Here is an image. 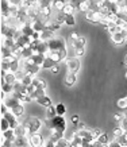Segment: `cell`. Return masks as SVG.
<instances>
[{
	"mask_svg": "<svg viewBox=\"0 0 127 147\" xmlns=\"http://www.w3.org/2000/svg\"><path fill=\"white\" fill-rule=\"evenodd\" d=\"M45 124L50 131L51 129H58V131H62V132L66 131V121H65V119H63L62 116H59V115H55L53 117H47Z\"/></svg>",
	"mask_w": 127,
	"mask_h": 147,
	"instance_id": "6da1fadb",
	"label": "cell"
},
{
	"mask_svg": "<svg viewBox=\"0 0 127 147\" xmlns=\"http://www.w3.org/2000/svg\"><path fill=\"white\" fill-rule=\"evenodd\" d=\"M24 125H26V128L28 129L30 134H35V132H38V129L41 128L42 121L39 120L38 117H35V116H31V117H28V120L24 123Z\"/></svg>",
	"mask_w": 127,
	"mask_h": 147,
	"instance_id": "7a4b0ae2",
	"label": "cell"
},
{
	"mask_svg": "<svg viewBox=\"0 0 127 147\" xmlns=\"http://www.w3.org/2000/svg\"><path fill=\"white\" fill-rule=\"evenodd\" d=\"M41 66L39 65H36L34 61H32L31 58H27V59H23V70L26 71V73H30V74H36L38 71H39Z\"/></svg>",
	"mask_w": 127,
	"mask_h": 147,
	"instance_id": "3957f363",
	"label": "cell"
},
{
	"mask_svg": "<svg viewBox=\"0 0 127 147\" xmlns=\"http://www.w3.org/2000/svg\"><path fill=\"white\" fill-rule=\"evenodd\" d=\"M66 69H68V73H73V74H77L78 70H80V59L77 57H73V58H68L66 61Z\"/></svg>",
	"mask_w": 127,
	"mask_h": 147,
	"instance_id": "277c9868",
	"label": "cell"
},
{
	"mask_svg": "<svg viewBox=\"0 0 127 147\" xmlns=\"http://www.w3.org/2000/svg\"><path fill=\"white\" fill-rule=\"evenodd\" d=\"M105 15L103 12H100V11H89V12L85 13V18L86 20L89 23H92V24H97V23H100V20L104 18Z\"/></svg>",
	"mask_w": 127,
	"mask_h": 147,
	"instance_id": "5b68a950",
	"label": "cell"
},
{
	"mask_svg": "<svg viewBox=\"0 0 127 147\" xmlns=\"http://www.w3.org/2000/svg\"><path fill=\"white\" fill-rule=\"evenodd\" d=\"M111 40L115 45H126V34L124 32H112L111 34Z\"/></svg>",
	"mask_w": 127,
	"mask_h": 147,
	"instance_id": "8992f818",
	"label": "cell"
},
{
	"mask_svg": "<svg viewBox=\"0 0 127 147\" xmlns=\"http://www.w3.org/2000/svg\"><path fill=\"white\" fill-rule=\"evenodd\" d=\"M30 143H31L32 147H42V144H43V140L45 139L42 138L41 134H38V132H35V134H31V136H30Z\"/></svg>",
	"mask_w": 127,
	"mask_h": 147,
	"instance_id": "52a82bcc",
	"label": "cell"
},
{
	"mask_svg": "<svg viewBox=\"0 0 127 147\" xmlns=\"http://www.w3.org/2000/svg\"><path fill=\"white\" fill-rule=\"evenodd\" d=\"M3 117H5V119H7V120L9 121V125H11V128H12V129H15V128H16V127L19 125L18 119H16L18 116L15 115V113H14L12 111H8L4 116H3Z\"/></svg>",
	"mask_w": 127,
	"mask_h": 147,
	"instance_id": "ba28073f",
	"label": "cell"
},
{
	"mask_svg": "<svg viewBox=\"0 0 127 147\" xmlns=\"http://www.w3.org/2000/svg\"><path fill=\"white\" fill-rule=\"evenodd\" d=\"M31 26L35 31H43V30L46 28V20L45 19H42V18H38L36 20L31 22Z\"/></svg>",
	"mask_w": 127,
	"mask_h": 147,
	"instance_id": "9c48e42d",
	"label": "cell"
},
{
	"mask_svg": "<svg viewBox=\"0 0 127 147\" xmlns=\"http://www.w3.org/2000/svg\"><path fill=\"white\" fill-rule=\"evenodd\" d=\"M92 4H93V1H91V0H81V3H80V5L77 7V9L80 11V12H89L92 8Z\"/></svg>",
	"mask_w": 127,
	"mask_h": 147,
	"instance_id": "30bf717a",
	"label": "cell"
},
{
	"mask_svg": "<svg viewBox=\"0 0 127 147\" xmlns=\"http://www.w3.org/2000/svg\"><path fill=\"white\" fill-rule=\"evenodd\" d=\"M20 31H22V34H23V35L32 36V34L35 32V30L32 28V26H31V22H27V23H24V24H22V27H20Z\"/></svg>",
	"mask_w": 127,
	"mask_h": 147,
	"instance_id": "8fae6325",
	"label": "cell"
},
{
	"mask_svg": "<svg viewBox=\"0 0 127 147\" xmlns=\"http://www.w3.org/2000/svg\"><path fill=\"white\" fill-rule=\"evenodd\" d=\"M16 146L18 147H32L31 143H30V139L27 138V136H16Z\"/></svg>",
	"mask_w": 127,
	"mask_h": 147,
	"instance_id": "7c38bea8",
	"label": "cell"
},
{
	"mask_svg": "<svg viewBox=\"0 0 127 147\" xmlns=\"http://www.w3.org/2000/svg\"><path fill=\"white\" fill-rule=\"evenodd\" d=\"M31 36H27V35H20L16 39V43H18L19 46H22V47H27V46H30V43H31Z\"/></svg>",
	"mask_w": 127,
	"mask_h": 147,
	"instance_id": "4fadbf2b",
	"label": "cell"
},
{
	"mask_svg": "<svg viewBox=\"0 0 127 147\" xmlns=\"http://www.w3.org/2000/svg\"><path fill=\"white\" fill-rule=\"evenodd\" d=\"M65 5H66V3H65L63 0H53V3H51V8H53L54 12H58V11H62Z\"/></svg>",
	"mask_w": 127,
	"mask_h": 147,
	"instance_id": "5bb4252c",
	"label": "cell"
},
{
	"mask_svg": "<svg viewBox=\"0 0 127 147\" xmlns=\"http://www.w3.org/2000/svg\"><path fill=\"white\" fill-rule=\"evenodd\" d=\"M50 139H53L54 142H57V140H59V139L65 138V132H62V131H58V129H51V132H50Z\"/></svg>",
	"mask_w": 127,
	"mask_h": 147,
	"instance_id": "9a60e30c",
	"label": "cell"
},
{
	"mask_svg": "<svg viewBox=\"0 0 127 147\" xmlns=\"http://www.w3.org/2000/svg\"><path fill=\"white\" fill-rule=\"evenodd\" d=\"M46 55L45 54H39V53H35L34 55L31 57V59L34 61V62L36 63V65H39V66L42 67V65H43V61H45Z\"/></svg>",
	"mask_w": 127,
	"mask_h": 147,
	"instance_id": "2e32d148",
	"label": "cell"
},
{
	"mask_svg": "<svg viewBox=\"0 0 127 147\" xmlns=\"http://www.w3.org/2000/svg\"><path fill=\"white\" fill-rule=\"evenodd\" d=\"M35 54V51L31 49V46H27V47H23L22 51V59H27V58H31L32 55Z\"/></svg>",
	"mask_w": 127,
	"mask_h": 147,
	"instance_id": "e0dca14e",
	"label": "cell"
},
{
	"mask_svg": "<svg viewBox=\"0 0 127 147\" xmlns=\"http://www.w3.org/2000/svg\"><path fill=\"white\" fill-rule=\"evenodd\" d=\"M36 102L38 104H41V105H43V107H50L51 105V100H50V97L46 94V96H42V97H38L36 98Z\"/></svg>",
	"mask_w": 127,
	"mask_h": 147,
	"instance_id": "ac0fdd59",
	"label": "cell"
},
{
	"mask_svg": "<svg viewBox=\"0 0 127 147\" xmlns=\"http://www.w3.org/2000/svg\"><path fill=\"white\" fill-rule=\"evenodd\" d=\"M76 74H73V73H68L66 77H65V85L66 86H72V85L76 84Z\"/></svg>",
	"mask_w": 127,
	"mask_h": 147,
	"instance_id": "d6986e66",
	"label": "cell"
},
{
	"mask_svg": "<svg viewBox=\"0 0 127 147\" xmlns=\"http://www.w3.org/2000/svg\"><path fill=\"white\" fill-rule=\"evenodd\" d=\"M53 36H54V32L47 30V28H45V30L41 32V40H46V42H47V40H50Z\"/></svg>",
	"mask_w": 127,
	"mask_h": 147,
	"instance_id": "ffe728a7",
	"label": "cell"
},
{
	"mask_svg": "<svg viewBox=\"0 0 127 147\" xmlns=\"http://www.w3.org/2000/svg\"><path fill=\"white\" fill-rule=\"evenodd\" d=\"M112 134H113V136H115V138H120V136H123V135L126 134V129H124L122 125L119 124L118 127H115V128H113Z\"/></svg>",
	"mask_w": 127,
	"mask_h": 147,
	"instance_id": "44dd1931",
	"label": "cell"
},
{
	"mask_svg": "<svg viewBox=\"0 0 127 147\" xmlns=\"http://www.w3.org/2000/svg\"><path fill=\"white\" fill-rule=\"evenodd\" d=\"M76 7L72 4V3H68V4L63 7V9H62V12L65 13V15H73L74 13V11H76Z\"/></svg>",
	"mask_w": 127,
	"mask_h": 147,
	"instance_id": "7402d4cb",
	"label": "cell"
},
{
	"mask_svg": "<svg viewBox=\"0 0 127 147\" xmlns=\"http://www.w3.org/2000/svg\"><path fill=\"white\" fill-rule=\"evenodd\" d=\"M11 111L14 112L16 116H22L24 113V108H23V104H16L14 107L11 108Z\"/></svg>",
	"mask_w": 127,
	"mask_h": 147,
	"instance_id": "603a6c76",
	"label": "cell"
},
{
	"mask_svg": "<svg viewBox=\"0 0 127 147\" xmlns=\"http://www.w3.org/2000/svg\"><path fill=\"white\" fill-rule=\"evenodd\" d=\"M72 42V46H73V49H77V47H84L85 46V39L82 38V36H80L78 39L76 40H70Z\"/></svg>",
	"mask_w": 127,
	"mask_h": 147,
	"instance_id": "cb8c5ba5",
	"label": "cell"
},
{
	"mask_svg": "<svg viewBox=\"0 0 127 147\" xmlns=\"http://www.w3.org/2000/svg\"><path fill=\"white\" fill-rule=\"evenodd\" d=\"M9 7H11V3H9L8 0H1V16L7 15Z\"/></svg>",
	"mask_w": 127,
	"mask_h": 147,
	"instance_id": "d4e9b609",
	"label": "cell"
},
{
	"mask_svg": "<svg viewBox=\"0 0 127 147\" xmlns=\"http://www.w3.org/2000/svg\"><path fill=\"white\" fill-rule=\"evenodd\" d=\"M55 63H57V62H55L54 59H51L50 57H46L45 61H43V65H42V67H43V69H51V67L54 66Z\"/></svg>",
	"mask_w": 127,
	"mask_h": 147,
	"instance_id": "484cf974",
	"label": "cell"
},
{
	"mask_svg": "<svg viewBox=\"0 0 127 147\" xmlns=\"http://www.w3.org/2000/svg\"><path fill=\"white\" fill-rule=\"evenodd\" d=\"M1 136L4 139H15L16 138V134H15V129L9 128L7 131H4V132H1Z\"/></svg>",
	"mask_w": 127,
	"mask_h": 147,
	"instance_id": "4316f807",
	"label": "cell"
},
{
	"mask_svg": "<svg viewBox=\"0 0 127 147\" xmlns=\"http://www.w3.org/2000/svg\"><path fill=\"white\" fill-rule=\"evenodd\" d=\"M1 90L5 92L7 94H12L14 93V85L8 84V82H4V84H1Z\"/></svg>",
	"mask_w": 127,
	"mask_h": 147,
	"instance_id": "83f0119b",
	"label": "cell"
},
{
	"mask_svg": "<svg viewBox=\"0 0 127 147\" xmlns=\"http://www.w3.org/2000/svg\"><path fill=\"white\" fill-rule=\"evenodd\" d=\"M32 85H35L36 88H41V89H46V82L43 80H41V78H35L34 77V80H32Z\"/></svg>",
	"mask_w": 127,
	"mask_h": 147,
	"instance_id": "f1b7e54d",
	"label": "cell"
},
{
	"mask_svg": "<svg viewBox=\"0 0 127 147\" xmlns=\"http://www.w3.org/2000/svg\"><path fill=\"white\" fill-rule=\"evenodd\" d=\"M15 134H16V136H26V125L24 124H19L16 128H15Z\"/></svg>",
	"mask_w": 127,
	"mask_h": 147,
	"instance_id": "f546056e",
	"label": "cell"
},
{
	"mask_svg": "<svg viewBox=\"0 0 127 147\" xmlns=\"http://www.w3.org/2000/svg\"><path fill=\"white\" fill-rule=\"evenodd\" d=\"M116 105H118V108H119V109H122V111L127 109V97L119 98L118 102H116Z\"/></svg>",
	"mask_w": 127,
	"mask_h": 147,
	"instance_id": "4dcf8cb0",
	"label": "cell"
},
{
	"mask_svg": "<svg viewBox=\"0 0 127 147\" xmlns=\"http://www.w3.org/2000/svg\"><path fill=\"white\" fill-rule=\"evenodd\" d=\"M0 127H1V132H4V131H7V129L11 128L9 121L7 120L5 117H3V116H1V123H0Z\"/></svg>",
	"mask_w": 127,
	"mask_h": 147,
	"instance_id": "1f68e13d",
	"label": "cell"
},
{
	"mask_svg": "<svg viewBox=\"0 0 127 147\" xmlns=\"http://www.w3.org/2000/svg\"><path fill=\"white\" fill-rule=\"evenodd\" d=\"M32 80H34V76L32 74H30V73H27L26 74V77L23 78V84H24V86H30V85H32Z\"/></svg>",
	"mask_w": 127,
	"mask_h": 147,
	"instance_id": "d6a6232c",
	"label": "cell"
},
{
	"mask_svg": "<svg viewBox=\"0 0 127 147\" xmlns=\"http://www.w3.org/2000/svg\"><path fill=\"white\" fill-rule=\"evenodd\" d=\"M55 109H57V115H59V116H63V115H65V112H66L65 105H63V104H61V102L55 105Z\"/></svg>",
	"mask_w": 127,
	"mask_h": 147,
	"instance_id": "836d02e7",
	"label": "cell"
},
{
	"mask_svg": "<svg viewBox=\"0 0 127 147\" xmlns=\"http://www.w3.org/2000/svg\"><path fill=\"white\" fill-rule=\"evenodd\" d=\"M69 146V140L66 138H62L55 142V146L54 147H68Z\"/></svg>",
	"mask_w": 127,
	"mask_h": 147,
	"instance_id": "e575fe53",
	"label": "cell"
},
{
	"mask_svg": "<svg viewBox=\"0 0 127 147\" xmlns=\"http://www.w3.org/2000/svg\"><path fill=\"white\" fill-rule=\"evenodd\" d=\"M26 74H27V73H26V71L23 70H20V69H19L18 71H16V73H15V77H16V81H19V82H22L23 81V78H24V77H26Z\"/></svg>",
	"mask_w": 127,
	"mask_h": 147,
	"instance_id": "d590c367",
	"label": "cell"
},
{
	"mask_svg": "<svg viewBox=\"0 0 127 147\" xmlns=\"http://www.w3.org/2000/svg\"><path fill=\"white\" fill-rule=\"evenodd\" d=\"M107 18H108L111 22L116 23L119 20V13H116V12H109V13H107Z\"/></svg>",
	"mask_w": 127,
	"mask_h": 147,
	"instance_id": "8d00e7d4",
	"label": "cell"
},
{
	"mask_svg": "<svg viewBox=\"0 0 127 147\" xmlns=\"http://www.w3.org/2000/svg\"><path fill=\"white\" fill-rule=\"evenodd\" d=\"M65 24H68V26H74V24H76L74 16H73V15H66V19H65Z\"/></svg>",
	"mask_w": 127,
	"mask_h": 147,
	"instance_id": "74e56055",
	"label": "cell"
},
{
	"mask_svg": "<svg viewBox=\"0 0 127 147\" xmlns=\"http://www.w3.org/2000/svg\"><path fill=\"white\" fill-rule=\"evenodd\" d=\"M97 142H99L100 144H108V138H107V135L103 132V134L97 138Z\"/></svg>",
	"mask_w": 127,
	"mask_h": 147,
	"instance_id": "f35d334b",
	"label": "cell"
},
{
	"mask_svg": "<svg viewBox=\"0 0 127 147\" xmlns=\"http://www.w3.org/2000/svg\"><path fill=\"white\" fill-rule=\"evenodd\" d=\"M57 115V109H55V107H53V105H50V107H47V117H53V116Z\"/></svg>",
	"mask_w": 127,
	"mask_h": 147,
	"instance_id": "ab89813d",
	"label": "cell"
},
{
	"mask_svg": "<svg viewBox=\"0 0 127 147\" xmlns=\"http://www.w3.org/2000/svg\"><path fill=\"white\" fill-rule=\"evenodd\" d=\"M42 146H45V147H54L55 146V142L53 140V139H46V140H43V144Z\"/></svg>",
	"mask_w": 127,
	"mask_h": 147,
	"instance_id": "60d3db41",
	"label": "cell"
},
{
	"mask_svg": "<svg viewBox=\"0 0 127 147\" xmlns=\"http://www.w3.org/2000/svg\"><path fill=\"white\" fill-rule=\"evenodd\" d=\"M84 55V47H77V49H74V57H82Z\"/></svg>",
	"mask_w": 127,
	"mask_h": 147,
	"instance_id": "b9f144b4",
	"label": "cell"
},
{
	"mask_svg": "<svg viewBox=\"0 0 127 147\" xmlns=\"http://www.w3.org/2000/svg\"><path fill=\"white\" fill-rule=\"evenodd\" d=\"M123 119H124V113H115L113 115V120L116 121V123H120Z\"/></svg>",
	"mask_w": 127,
	"mask_h": 147,
	"instance_id": "7bdbcfd3",
	"label": "cell"
},
{
	"mask_svg": "<svg viewBox=\"0 0 127 147\" xmlns=\"http://www.w3.org/2000/svg\"><path fill=\"white\" fill-rule=\"evenodd\" d=\"M101 134H103V132H101V129H100V128H93V129H92V135H93V139H97Z\"/></svg>",
	"mask_w": 127,
	"mask_h": 147,
	"instance_id": "ee69618b",
	"label": "cell"
},
{
	"mask_svg": "<svg viewBox=\"0 0 127 147\" xmlns=\"http://www.w3.org/2000/svg\"><path fill=\"white\" fill-rule=\"evenodd\" d=\"M109 23H111V20H109V19L107 18V15H105L104 18H103V19H101V20H100V24H101V26H103V27H107V26H108V24H109Z\"/></svg>",
	"mask_w": 127,
	"mask_h": 147,
	"instance_id": "f6af8a7d",
	"label": "cell"
},
{
	"mask_svg": "<svg viewBox=\"0 0 127 147\" xmlns=\"http://www.w3.org/2000/svg\"><path fill=\"white\" fill-rule=\"evenodd\" d=\"M108 147H122V144L118 142V139L116 140H112V142L108 143Z\"/></svg>",
	"mask_w": 127,
	"mask_h": 147,
	"instance_id": "bcb514c9",
	"label": "cell"
},
{
	"mask_svg": "<svg viewBox=\"0 0 127 147\" xmlns=\"http://www.w3.org/2000/svg\"><path fill=\"white\" fill-rule=\"evenodd\" d=\"M78 38H80V35H78L77 31L70 32V40H76V39H78Z\"/></svg>",
	"mask_w": 127,
	"mask_h": 147,
	"instance_id": "7dc6e473",
	"label": "cell"
},
{
	"mask_svg": "<svg viewBox=\"0 0 127 147\" xmlns=\"http://www.w3.org/2000/svg\"><path fill=\"white\" fill-rule=\"evenodd\" d=\"M85 128H86V125L82 121H78L77 124H76V129H85Z\"/></svg>",
	"mask_w": 127,
	"mask_h": 147,
	"instance_id": "c3c4849f",
	"label": "cell"
},
{
	"mask_svg": "<svg viewBox=\"0 0 127 147\" xmlns=\"http://www.w3.org/2000/svg\"><path fill=\"white\" fill-rule=\"evenodd\" d=\"M70 120H72V123H73V124H77L78 121H80V117H78L77 115H73L72 117H70Z\"/></svg>",
	"mask_w": 127,
	"mask_h": 147,
	"instance_id": "681fc988",
	"label": "cell"
},
{
	"mask_svg": "<svg viewBox=\"0 0 127 147\" xmlns=\"http://www.w3.org/2000/svg\"><path fill=\"white\" fill-rule=\"evenodd\" d=\"M119 124L122 125L123 128H124V129H126V131H127V116H124V119H123V120L120 121V123H119Z\"/></svg>",
	"mask_w": 127,
	"mask_h": 147,
	"instance_id": "f907efd6",
	"label": "cell"
},
{
	"mask_svg": "<svg viewBox=\"0 0 127 147\" xmlns=\"http://www.w3.org/2000/svg\"><path fill=\"white\" fill-rule=\"evenodd\" d=\"M8 1L11 3V5H20L23 0H8Z\"/></svg>",
	"mask_w": 127,
	"mask_h": 147,
	"instance_id": "816d5d0a",
	"label": "cell"
},
{
	"mask_svg": "<svg viewBox=\"0 0 127 147\" xmlns=\"http://www.w3.org/2000/svg\"><path fill=\"white\" fill-rule=\"evenodd\" d=\"M50 70L53 71V73H58V71H59V65H58V63H55V65H54L53 67H51Z\"/></svg>",
	"mask_w": 127,
	"mask_h": 147,
	"instance_id": "f5cc1de1",
	"label": "cell"
},
{
	"mask_svg": "<svg viewBox=\"0 0 127 147\" xmlns=\"http://www.w3.org/2000/svg\"><path fill=\"white\" fill-rule=\"evenodd\" d=\"M68 147H77V146H76V144H73V143H70V142H69V146Z\"/></svg>",
	"mask_w": 127,
	"mask_h": 147,
	"instance_id": "db71d44e",
	"label": "cell"
},
{
	"mask_svg": "<svg viewBox=\"0 0 127 147\" xmlns=\"http://www.w3.org/2000/svg\"><path fill=\"white\" fill-rule=\"evenodd\" d=\"M99 147H108V144H100Z\"/></svg>",
	"mask_w": 127,
	"mask_h": 147,
	"instance_id": "11a10c76",
	"label": "cell"
},
{
	"mask_svg": "<svg viewBox=\"0 0 127 147\" xmlns=\"http://www.w3.org/2000/svg\"><path fill=\"white\" fill-rule=\"evenodd\" d=\"M124 63L127 65V55H126V58H124Z\"/></svg>",
	"mask_w": 127,
	"mask_h": 147,
	"instance_id": "9f6ffc18",
	"label": "cell"
},
{
	"mask_svg": "<svg viewBox=\"0 0 127 147\" xmlns=\"http://www.w3.org/2000/svg\"><path fill=\"white\" fill-rule=\"evenodd\" d=\"M109 1H115V3H116V0H109Z\"/></svg>",
	"mask_w": 127,
	"mask_h": 147,
	"instance_id": "6f0895ef",
	"label": "cell"
},
{
	"mask_svg": "<svg viewBox=\"0 0 127 147\" xmlns=\"http://www.w3.org/2000/svg\"><path fill=\"white\" fill-rule=\"evenodd\" d=\"M126 78H127V71H126Z\"/></svg>",
	"mask_w": 127,
	"mask_h": 147,
	"instance_id": "680465c9",
	"label": "cell"
},
{
	"mask_svg": "<svg viewBox=\"0 0 127 147\" xmlns=\"http://www.w3.org/2000/svg\"><path fill=\"white\" fill-rule=\"evenodd\" d=\"M126 97H127V96H126Z\"/></svg>",
	"mask_w": 127,
	"mask_h": 147,
	"instance_id": "91938a15",
	"label": "cell"
}]
</instances>
